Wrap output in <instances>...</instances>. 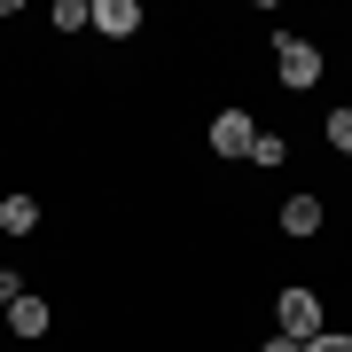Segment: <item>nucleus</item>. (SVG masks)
<instances>
[{"mask_svg": "<svg viewBox=\"0 0 352 352\" xmlns=\"http://www.w3.org/2000/svg\"><path fill=\"white\" fill-rule=\"evenodd\" d=\"M274 71H282V87H321V47H314V39H298V32H282L274 39Z\"/></svg>", "mask_w": 352, "mask_h": 352, "instance_id": "1", "label": "nucleus"}, {"mask_svg": "<svg viewBox=\"0 0 352 352\" xmlns=\"http://www.w3.org/2000/svg\"><path fill=\"white\" fill-rule=\"evenodd\" d=\"M274 314H282V337H298V344L321 337V298H314V289H282Z\"/></svg>", "mask_w": 352, "mask_h": 352, "instance_id": "2", "label": "nucleus"}, {"mask_svg": "<svg viewBox=\"0 0 352 352\" xmlns=\"http://www.w3.org/2000/svg\"><path fill=\"white\" fill-rule=\"evenodd\" d=\"M251 141H258V126H251L243 110H219V118H212V149H219V157H251Z\"/></svg>", "mask_w": 352, "mask_h": 352, "instance_id": "3", "label": "nucleus"}, {"mask_svg": "<svg viewBox=\"0 0 352 352\" xmlns=\"http://www.w3.org/2000/svg\"><path fill=\"white\" fill-rule=\"evenodd\" d=\"M94 32L133 39V32H141V8H133V0H94Z\"/></svg>", "mask_w": 352, "mask_h": 352, "instance_id": "4", "label": "nucleus"}, {"mask_svg": "<svg viewBox=\"0 0 352 352\" xmlns=\"http://www.w3.org/2000/svg\"><path fill=\"white\" fill-rule=\"evenodd\" d=\"M47 321H55V314H47V298H32V289L8 305V329H16V337H47Z\"/></svg>", "mask_w": 352, "mask_h": 352, "instance_id": "5", "label": "nucleus"}, {"mask_svg": "<svg viewBox=\"0 0 352 352\" xmlns=\"http://www.w3.org/2000/svg\"><path fill=\"white\" fill-rule=\"evenodd\" d=\"M282 227H289V235H321V204L314 196H289L282 204Z\"/></svg>", "mask_w": 352, "mask_h": 352, "instance_id": "6", "label": "nucleus"}, {"mask_svg": "<svg viewBox=\"0 0 352 352\" xmlns=\"http://www.w3.org/2000/svg\"><path fill=\"white\" fill-rule=\"evenodd\" d=\"M0 227H8V235H32V227H39V204L32 196H0Z\"/></svg>", "mask_w": 352, "mask_h": 352, "instance_id": "7", "label": "nucleus"}, {"mask_svg": "<svg viewBox=\"0 0 352 352\" xmlns=\"http://www.w3.org/2000/svg\"><path fill=\"white\" fill-rule=\"evenodd\" d=\"M55 24H63V32H87L94 24V0H55Z\"/></svg>", "mask_w": 352, "mask_h": 352, "instance_id": "8", "label": "nucleus"}, {"mask_svg": "<svg viewBox=\"0 0 352 352\" xmlns=\"http://www.w3.org/2000/svg\"><path fill=\"white\" fill-rule=\"evenodd\" d=\"M282 157H289L282 133H258V141H251V164H282Z\"/></svg>", "mask_w": 352, "mask_h": 352, "instance_id": "9", "label": "nucleus"}, {"mask_svg": "<svg viewBox=\"0 0 352 352\" xmlns=\"http://www.w3.org/2000/svg\"><path fill=\"white\" fill-rule=\"evenodd\" d=\"M329 149L352 157V110H329Z\"/></svg>", "mask_w": 352, "mask_h": 352, "instance_id": "10", "label": "nucleus"}, {"mask_svg": "<svg viewBox=\"0 0 352 352\" xmlns=\"http://www.w3.org/2000/svg\"><path fill=\"white\" fill-rule=\"evenodd\" d=\"M16 298H24V274H16V266H0V314H8Z\"/></svg>", "mask_w": 352, "mask_h": 352, "instance_id": "11", "label": "nucleus"}, {"mask_svg": "<svg viewBox=\"0 0 352 352\" xmlns=\"http://www.w3.org/2000/svg\"><path fill=\"white\" fill-rule=\"evenodd\" d=\"M305 352H352V337H329V329H321V337L305 344Z\"/></svg>", "mask_w": 352, "mask_h": 352, "instance_id": "12", "label": "nucleus"}, {"mask_svg": "<svg viewBox=\"0 0 352 352\" xmlns=\"http://www.w3.org/2000/svg\"><path fill=\"white\" fill-rule=\"evenodd\" d=\"M258 352H305V344H298V337H266Z\"/></svg>", "mask_w": 352, "mask_h": 352, "instance_id": "13", "label": "nucleus"}]
</instances>
